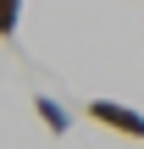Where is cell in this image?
<instances>
[{"label": "cell", "instance_id": "3", "mask_svg": "<svg viewBox=\"0 0 144 149\" xmlns=\"http://www.w3.org/2000/svg\"><path fill=\"white\" fill-rule=\"evenodd\" d=\"M22 28V0H0V39H17Z\"/></svg>", "mask_w": 144, "mask_h": 149}, {"label": "cell", "instance_id": "1", "mask_svg": "<svg viewBox=\"0 0 144 149\" xmlns=\"http://www.w3.org/2000/svg\"><path fill=\"white\" fill-rule=\"evenodd\" d=\"M83 111H89V122H100V127H111V133H122V138H144V116L133 105H122V100H100V94H94Z\"/></svg>", "mask_w": 144, "mask_h": 149}, {"label": "cell", "instance_id": "2", "mask_svg": "<svg viewBox=\"0 0 144 149\" xmlns=\"http://www.w3.org/2000/svg\"><path fill=\"white\" fill-rule=\"evenodd\" d=\"M33 116H39L55 138H67V133H72V111H67L55 94H33Z\"/></svg>", "mask_w": 144, "mask_h": 149}]
</instances>
